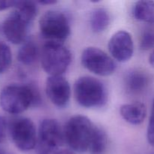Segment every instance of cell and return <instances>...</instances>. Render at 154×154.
I'll use <instances>...</instances> for the list:
<instances>
[{"instance_id": "cell-16", "label": "cell", "mask_w": 154, "mask_h": 154, "mask_svg": "<svg viewBox=\"0 0 154 154\" xmlns=\"http://www.w3.org/2000/svg\"><path fill=\"white\" fill-rule=\"evenodd\" d=\"M38 54L37 45L32 42H24L23 45L20 48L17 54V59L20 63L25 66H30L33 64L36 60Z\"/></svg>"}, {"instance_id": "cell-24", "label": "cell", "mask_w": 154, "mask_h": 154, "mask_svg": "<svg viewBox=\"0 0 154 154\" xmlns=\"http://www.w3.org/2000/svg\"><path fill=\"white\" fill-rule=\"evenodd\" d=\"M149 63H150L152 67L154 68V50L150 55V57H149Z\"/></svg>"}, {"instance_id": "cell-25", "label": "cell", "mask_w": 154, "mask_h": 154, "mask_svg": "<svg viewBox=\"0 0 154 154\" xmlns=\"http://www.w3.org/2000/svg\"><path fill=\"white\" fill-rule=\"evenodd\" d=\"M54 154H75V153L72 151H69V150H60V151L57 152V153H55Z\"/></svg>"}, {"instance_id": "cell-13", "label": "cell", "mask_w": 154, "mask_h": 154, "mask_svg": "<svg viewBox=\"0 0 154 154\" xmlns=\"http://www.w3.org/2000/svg\"><path fill=\"white\" fill-rule=\"evenodd\" d=\"M150 79L145 72L134 70L129 72L126 77L125 84L128 92L137 94L144 91L149 85Z\"/></svg>"}, {"instance_id": "cell-14", "label": "cell", "mask_w": 154, "mask_h": 154, "mask_svg": "<svg viewBox=\"0 0 154 154\" xmlns=\"http://www.w3.org/2000/svg\"><path fill=\"white\" fill-rule=\"evenodd\" d=\"M132 14L137 20L154 24V2L144 0L137 2L133 7Z\"/></svg>"}, {"instance_id": "cell-18", "label": "cell", "mask_w": 154, "mask_h": 154, "mask_svg": "<svg viewBox=\"0 0 154 154\" xmlns=\"http://www.w3.org/2000/svg\"><path fill=\"white\" fill-rule=\"evenodd\" d=\"M107 146V135L105 132L98 126H96L90 141L89 151L91 154H102Z\"/></svg>"}, {"instance_id": "cell-17", "label": "cell", "mask_w": 154, "mask_h": 154, "mask_svg": "<svg viewBox=\"0 0 154 154\" xmlns=\"http://www.w3.org/2000/svg\"><path fill=\"white\" fill-rule=\"evenodd\" d=\"M110 23V17L108 11L103 8H97L90 17V26L94 32L105 31Z\"/></svg>"}, {"instance_id": "cell-5", "label": "cell", "mask_w": 154, "mask_h": 154, "mask_svg": "<svg viewBox=\"0 0 154 154\" xmlns=\"http://www.w3.org/2000/svg\"><path fill=\"white\" fill-rule=\"evenodd\" d=\"M39 29L46 42L63 44L70 35L71 27L66 15L57 11H48L39 20Z\"/></svg>"}, {"instance_id": "cell-20", "label": "cell", "mask_w": 154, "mask_h": 154, "mask_svg": "<svg viewBox=\"0 0 154 154\" xmlns=\"http://www.w3.org/2000/svg\"><path fill=\"white\" fill-rule=\"evenodd\" d=\"M140 48L143 51H148L154 48V29L149 28L144 30L141 38Z\"/></svg>"}, {"instance_id": "cell-10", "label": "cell", "mask_w": 154, "mask_h": 154, "mask_svg": "<svg viewBox=\"0 0 154 154\" xmlns=\"http://www.w3.org/2000/svg\"><path fill=\"white\" fill-rule=\"evenodd\" d=\"M108 50L116 60L120 63L127 62L134 53V43L131 35L124 30L114 33L108 42Z\"/></svg>"}, {"instance_id": "cell-23", "label": "cell", "mask_w": 154, "mask_h": 154, "mask_svg": "<svg viewBox=\"0 0 154 154\" xmlns=\"http://www.w3.org/2000/svg\"><path fill=\"white\" fill-rule=\"evenodd\" d=\"M16 1H0V11L14 7Z\"/></svg>"}, {"instance_id": "cell-8", "label": "cell", "mask_w": 154, "mask_h": 154, "mask_svg": "<svg viewBox=\"0 0 154 154\" xmlns=\"http://www.w3.org/2000/svg\"><path fill=\"white\" fill-rule=\"evenodd\" d=\"M64 131L60 123L54 119H45L41 123L38 132L39 152L49 154L63 144Z\"/></svg>"}, {"instance_id": "cell-4", "label": "cell", "mask_w": 154, "mask_h": 154, "mask_svg": "<svg viewBox=\"0 0 154 154\" xmlns=\"http://www.w3.org/2000/svg\"><path fill=\"white\" fill-rule=\"evenodd\" d=\"M72 61L70 51L63 44L46 42L42 51V66L50 76L62 75Z\"/></svg>"}, {"instance_id": "cell-7", "label": "cell", "mask_w": 154, "mask_h": 154, "mask_svg": "<svg viewBox=\"0 0 154 154\" xmlns=\"http://www.w3.org/2000/svg\"><path fill=\"white\" fill-rule=\"evenodd\" d=\"M10 133L14 145L21 151H29L35 147L36 129L30 119L20 117L14 120L11 125Z\"/></svg>"}, {"instance_id": "cell-15", "label": "cell", "mask_w": 154, "mask_h": 154, "mask_svg": "<svg viewBox=\"0 0 154 154\" xmlns=\"http://www.w3.org/2000/svg\"><path fill=\"white\" fill-rule=\"evenodd\" d=\"M14 11L21 18L31 23L37 16L38 7L36 3L32 1H16Z\"/></svg>"}, {"instance_id": "cell-3", "label": "cell", "mask_w": 154, "mask_h": 154, "mask_svg": "<svg viewBox=\"0 0 154 154\" xmlns=\"http://www.w3.org/2000/svg\"><path fill=\"white\" fill-rule=\"evenodd\" d=\"M76 102L87 108H99L106 103L107 90L99 80L84 76L78 78L74 85Z\"/></svg>"}, {"instance_id": "cell-19", "label": "cell", "mask_w": 154, "mask_h": 154, "mask_svg": "<svg viewBox=\"0 0 154 154\" xmlns=\"http://www.w3.org/2000/svg\"><path fill=\"white\" fill-rule=\"evenodd\" d=\"M12 63V53L8 45L0 42V75L7 72Z\"/></svg>"}, {"instance_id": "cell-1", "label": "cell", "mask_w": 154, "mask_h": 154, "mask_svg": "<svg viewBox=\"0 0 154 154\" xmlns=\"http://www.w3.org/2000/svg\"><path fill=\"white\" fill-rule=\"evenodd\" d=\"M39 102L40 95L32 86L11 84L0 92V107L9 114H20Z\"/></svg>"}, {"instance_id": "cell-22", "label": "cell", "mask_w": 154, "mask_h": 154, "mask_svg": "<svg viewBox=\"0 0 154 154\" xmlns=\"http://www.w3.org/2000/svg\"><path fill=\"white\" fill-rule=\"evenodd\" d=\"M6 134V123L5 119L0 116V143L5 139Z\"/></svg>"}, {"instance_id": "cell-21", "label": "cell", "mask_w": 154, "mask_h": 154, "mask_svg": "<svg viewBox=\"0 0 154 154\" xmlns=\"http://www.w3.org/2000/svg\"><path fill=\"white\" fill-rule=\"evenodd\" d=\"M147 138L149 144L154 147V100L152 105L151 114L149 120L148 127H147Z\"/></svg>"}, {"instance_id": "cell-9", "label": "cell", "mask_w": 154, "mask_h": 154, "mask_svg": "<svg viewBox=\"0 0 154 154\" xmlns=\"http://www.w3.org/2000/svg\"><path fill=\"white\" fill-rule=\"evenodd\" d=\"M46 93L54 105L58 108H64L69 104L70 99V84L62 75L49 76L46 82Z\"/></svg>"}, {"instance_id": "cell-6", "label": "cell", "mask_w": 154, "mask_h": 154, "mask_svg": "<svg viewBox=\"0 0 154 154\" xmlns=\"http://www.w3.org/2000/svg\"><path fill=\"white\" fill-rule=\"evenodd\" d=\"M81 63L85 69L99 76H109L114 73L117 68L115 62L110 56L94 47L87 48L83 51Z\"/></svg>"}, {"instance_id": "cell-11", "label": "cell", "mask_w": 154, "mask_h": 154, "mask_svg": "<svg viewBox=\"0 0 154 154\" xmlns=\"http://www.w3.org/2000/svg\"><path fill=\"white\" fill-rule=\"evenodd\" d=\"M29 26V23L13 11L3 23V34L12 44L20 45L26 41Z\"/></svg>"}, {"instance_id": "cell-2", "label": "cell", "mask_w": 154, "mask_h": 154, "mask_svg": "<svg viewBox=\"0 0 154 154\" xmlns=\"http://www.w3.org/2000/svg\"><path fill=\"white\" fill-rule=\"evenodd\" d=\"M96 126L88 117L75 115L68 120L64 129V137L74 151L84 153L89 150Z\"/></svg>"}, {"instance_id": "cell-12", "label": "cell", "mask_w": 154, "mask_h": 154, "mask_svg": "<svg viewBox=\"0 0 154 154\" xmlns=\"http://www.w3.org/2000/svg\"><path fill=\"white\" fill-rule=\"evenodd\" d=\"M120 115L127 123L139 125L144 122L147 116V108L141 102L126 104L120 107Z\"/></svg>"}, {"instance_id": "cell-26", "label": "cell", "mask_w": 154, "mask_h": 154, "mask_svg": "<svg viewBox=\"0 0 154 154\" xmlns=\"http://www.w3.org/2000/svg\"><path fill=\"white\" fill-rule=\"evenodd\" d=\"M56 2H56V1H47V0H45V1H40V2H38V3H40V4H43V5L55 4Z\"/></svg>"}]
</instances>
